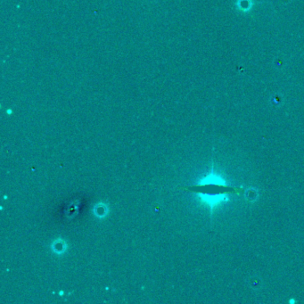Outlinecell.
Wrapping results in <instances>:
<instances>
[{
	"mask_svg": "<svg viewBox=\"0 0 304 304\" xmlns=\"http://www.w3.org/2000/svg\"><path fill=\"white\" fill-rule=\"evenodd\" d=\"M187 189L189 192L198 195L202 202L209 205L212 211L217 204L228 201V195H241L245 191L242 188L228 186L223 177L213 173V170L198 184L191 186Z\"/></svg>",
	"mask_w": 304,
	"mask_h": 304,
	"instance_id": "1",
	"label": "cell"
}]
</instances>
